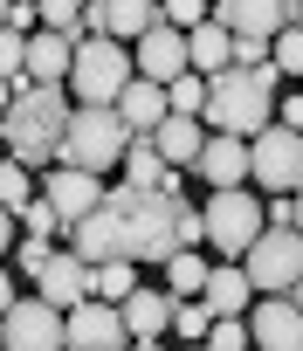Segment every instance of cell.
I'll return each mask as SVG.
<instances>
[{"instance_id":"cell-1","label":"cell","mask_w":303,"mask_h":351,"mask_svg":"<svg viewBox=\"0 0 303 351\" xmlns=\"http://www.w3.org/2000/svg\"><path fill=\"white\" fill-rule=\"evenodd\" d=\"M110 207H117V221H124V255H131V262H173L180 248L207 241V221H200L180 193H159V186H117Z\"/></svg>"},{"instance_id":"cell-2","label":"cell","mask_w":303,"mask_h":351,"mask_svg":"<svg viewBox=\"0 0 303 351\" xmlns=\"http://www.w3.org/2000/svg\"><path fill=\"white\" fill-rule=\"evenodd\" d=\"M62 131H69V97L62 83H35L14 97V110L0 117V138H8V152L21 165H49L62 152Z\"/></svg>"},{"instance_id":"cell-3","label":"cell","mask_w":303,"mask_h":351,"mask_svg":"<svg viewBox=\"0 0 303 351\" xmlns=\"http://www.w3.org/2000/svg\"><path fill=\"white\" fill-rule=\"evenodd\" d=\"M269 97H276V62H262V69H221V76H207L200 124H214L228 138H255V131H269Z\"/></svg>"},{"instance_id":"cell-4","label":"cell","mask_w":303,"mask_h":351,"mask_svg":"<svg viewBox=\"0 0 303 351\" xmlns=\"http://www.w3.org/2000/svg\"><path fill=\"white\" fill-rule=\"evenodd\" d=\"M124 152H131V131H124L117 104H76V110H69V131H62V152H56V165L110 172Z\"/></svg>"},{"instance_id":"cell-5","label":"cell","mask_w":303,"mask_h":351,"mask_svg":"<svg viewBox=\"0 0 303 351\" xmlns=\"http://www.w3.org/2000/svg\"><path fill=\"white\" fill-rule=\"evenodd\" d=\"M131 76H138V56H124V42H110V35H90L76 49V69H69L83 104H117Z\"/></svg>"},{"instance_id":"cell-6","label":"cell","mask_w":303,"mask_h":351,"mask_svg":"<svg viewBox=\"0 0 303 351\" xmlns=\"http://www.w3.org/2000/svg\"><path fill=\"white\" fill-rule=\"evenodd\" d=\"M241 269H248L255 296H282V289H296V282H303V234H296V228H262L255 248L241 255Z\"/></svg>"},{"instance_id":"cell-7","label":"cell","mask_w":303,"mask_h":351,"mask_svg":"<svg viewBox=\"0 0 303 351\" xmlns=\"http://www.w3.org/2000/svg\"><path fill=\"white\" fill-rule=\"evenodd\" d=\"M200 221H207V241H214L228 262H234V255H248V248H255V234L269 228V214H262V207H255V193H241V186H234V193H214V200L200 207Z\"/></svg>"},{"instance_id":"cell-8","label":"cell","mask_w":303,"mask_h":351,"mask_svg":"<svg viewBox=\"0 0 303 351\" xmlns=\"http://www.w3.org/2000/svg\"><path fill=\"white\" fill-rule=\"evenodd\" d=\"M248 165H255V180L269 193H303V131L289 124H269L248 138Z\"/></svg>"},{"instance_id":"cell-9","label":"cell","mask_w":303,"mask_h":351,"mask_svg":"<svg viewBox=\"0 0 303 351\" xmlns=\"http://www.w3.org/2000/svg\"><path fill=\"white\" fill-rule=\"evenodd\" d=\"M0 337H8V351H69V317L42 296L14 303L8 317H0Z\"/></svg>"},{"instance_id":"cell-10","label":"cell","mask_w":303,"mask_h":351,"mask_svg":"<svg viewBox=\"0 0 303 351\" xmlns=\"http://www.w3.org/2000/svg\"><path fill=\"white\" fill-rule=\"evenodd\" d=\"M42 200L62 214V228H76V221H83V214H97L110 193H104V180H97V172H83V165H56L49 180H42Z\"/></svg>"},{"instance_id":"cell-11","label":"cell","mask_w":303,"mask_h":351,"mask_svg":"<svg viewBox=\"0 0 303 351\" xmlns=\"http://www.w3.org/2000/svg\"><path fill=\"white\" fill-rule=\"evenodd\" d=\"M214 21L228 35H255V42H276L289 21H296V0H214Z\"/></svg>"},{"instance_id":"cell-12","label":"cell","mask_w":303,"mask_h":351,"mask_svg":"<svg viewBox=\"0 0 303 351\" xmlns=\"http://www.w3.org/2000/svg\"><path fill=\"white\" fill-rule=\"evenodd\" d=\"M83 28L90 35H110V42H145L152 28H159V8H152V0H90Z\"/></svg>"},{"instance_id":"cell-13","label":"cell","mask_w":303,"mask_h":351,"mask_svg":"<svg viewBox=\"0 0 303 351\" xmlns=\"http://www.w3.org/2000/svg\"><path fill=\"white\" fill-rule=\"evenodd\" d=\"M69 351H124V310L90 296L69 310Z\"/></svg>"},{"instance_id":"cell-14","label":"cell","mask_w":303,"mask_h":351,"mask_svg":"<svg viewBox=\"0 0 303 351\" xmlns=\"http://www.w3.org/2000/svg\"><path fill=\"white\" fill-rule=\"evenodd\" d=\"M131 56H138V76H145V83H180V76L193 69L186 35H180V28H166V21L152 28L145 42H131Z\"/></svg>"},{"instance_id":"cell-15","label":"cell","mask_w":303,"mask_h":351,"mask_svg":"<svg viewBox=\"0 0 303 351\" xmlns=\"http://www.w3.org/2000/svg\"><path fill=\"white\" fill-rule=\"evenodd\" d=\"M42 282V303H56V310H76V303H90L97 296V269L69 248V255H49V269L35 276Z\"/></svg>"},{"instance_id":"cell-16","label":"cell","mask_w":303,"mask_h":351,"mask_svg":"<svg viewBox=\"0 0 303 351\" xmlns=\"http://www.w3.org/2000/svg\"><path fill=\"white\" fill-rule=\"evenodd\" d=\"M69 248H76L90 269H97V262H117V255H124V221H117V207L104 200L97 214H83V221L69 228Z\"/></svg>"},{"instance_id":"cell-17","label":"cell","mask_w":303,"mask_h":351,"mask_svg":"<svg viewBox=\"0 0 303 351\" xmlns=\"http://www.w3.org/2000/svg\"><path fill=\"white\" fill-rule=\"evenodd\" d=\"M193 172H200V180H214V193H234L241 180H255V165H248V138H228V131H214Z\"/></svg>"},{"instance_id":"cell-18","label":"cell","mask_w":303,"mask_h":351,"mask_svg":"<svg viewBox=\"0 0 303 351\" xmlns=\"http://www.w3.org/2000/svg\"><path fill=\"white\" fill-rule=\"evenodd\" d=\"M117 117H124V131L131 138H152L166 117H173V104H166V83H145V76H131L124 83V97H117Z\"/></svg>"},{"instance_id":"cell-19","label":"cell","mask_w":303,"mask_h":351,"mask_svg":"<svg viewBox=\"0 0 303 351\" xmlns=\"http://www.w3.org/2000/svg\"><path fill=\"white\" fill-rule=\"evenodd\" d=\"M248 330H255V351H303V310L289 296H269Z\"/></svg>"},{"instance_id":"cell-20","label":"cell","mask_w":303,"mask_h":351,"mask_svg":"<svg viewBox=\"0 0 303 351\" xmlns=\"http://www.w3.org/2000/svg\"><path fill=\"white\" fill-rule=\"evenodd\" d=\"M207 138H214V131H207L200 117H166L159 131H152V145H159V158H166V165H180V172H186V165H200Z\"/></svg>"},{"instance_id":"cell-21","label":"cell","mask_w":303,"mask_h":351,"mask_svg":"<svg viewBox=\"0 0 303 351\" xmlns=\"http://www.w3.org/2000/svg\"><path fill=\"white\" fill-rule=\"evenodd\" d=\"M76 49H83V42L49 35V28H42V35H28V76H35V83H62V76L76 69Z\"/></svg>"},{"instance_id":"cell-22","label":"cell","mask_w":303,"mask_h":351,"mask_svg":"<svg viewBox=\"0 0 303 351\" xmlns=\"http://www.w3.org/2000/svg\"><path fill=\"white\" fill-rule=\"evenodd\" d=\"M248 296H255V282H248V269H234V262H221V269H207V289H200V303H207L214 317H241V310H248Z\"/></svg>"},{"instance_id":"cell-23","label":"cell","mask_w":303,"mask_h":351,"mask_svg":"<svg viewBox=\"0 0 303 351\" xmlns=\"http://www.w3.org/2000/svg\"><path fill=\"white\" fill-rule=\"evenodd\" d=\"M186 56H193L200 76H221V69H234V35H228L221 21H200V28L186 35Z\"/></svg>"},{"instance_id":"cell-24","label":"cell","mask_w":303,"mask_h":351,"mask_svg":"<svg viewBox=\"0 0 303 351\" xmlns=\"http://www.w3.org/2000/svg\"><path fill=\"white\" fill-rule=\"evenodd\" d=\"M173 324V296H159V289H131L124 296V330L131 337H159Z\"/></svg>"},{"instance_id":"cell-25","label":"cell","mask_w":303,"mask_h":351,"mask_svg":"<svg viewBox=\"0 0 303 351\" xmlns=\"http://www.w3.org/2000/svg\"><path fill=\"white\" fill-rule=\"evenodd\" d=\"M166 158H159V145L152 138H131V152H124V186H166Z\"/></svg>"},{"instance_id":"cell-26","label":"cell","mask_w":303,"mask_h":351,"mask_svg":"<svg viewBox=\"0 0 303 351\" xmlns=\"http://www.w3.org/2000/svg\"><path fill=\"white\" fill-rule=\"evenodd\" d=\"M35 14H42V28H49V35L90 42V28H83V0H35Z\"/></svg>"},{"instance_id":"cell-27","label":"cell","mask_w":303,"mask_h":351,"mask_svg":"<svg viewBox=\"0 0 303 351\" xmlns=\"http://www.w3.org/2000/svg\"><path fill=\"white\" fill-rule=\"evenodd\" d=\"M0 207H35V165H21L14 152H8V165H0Z\"/></svg>"},{"instance_id":"cell-28","label":"cell","mask_w":303,"mask_h":351,"mask_svg":"<svg viewBox=\"0 0 303 351\" xmlns=\"http://www.w3.org/2000/svg\"><path fill=\"white\" fill-rule=\"evenodd\" d=\"M166 104H173V117H200V110H207V76L186 69L180 83H166Z\"/></svg>"},{"instance_id":"cell-29","label":"cell","mask_w":303,"mask_h":351,"mask_svg":"<svg viewBox=\"0 0 303 351\" xmlns=\"http://www.w3.org/2000/svg\"><path fill=\"white\" fill-rule=\"evenodd\" d=\"M166 282H173V296H200V289H207V262H200L193 248H180V255L166 262Z\"/></svg>"},{"instance_id":"cell-30","label":"cell","mask_w":303,"mask_h":351,"mask_svg":"<svg viewBox=\"0 0 303 351\" xmlns=\"http://www.w3.org/2000/svg\"><path fill=\"white\" fill-rule=\"evenodd\" d=\"M138 289V276H131V255H117V262H97V296L104 303H117L124 310V296Z\"/></svg>"},{"instance_id":"cell-31","label":"cell","mask_w":303,"mask_h":351,"mask_svg":"<svg viewBox=\"0 0 303 351\" xmlns=\"http://www.w3.org/2000/svg\"><path fill=\"white\" fill-rule=\"evenodd\" d=\"M173 330H180L186 344H207V330H214V310H207V303H193V296H173Z\"/></svg>"},{"instance_id":"cell-32","label":"cell","mask_w":303,"mask_h":351,"mask_svg":"<svg viewBox=\"0 0 303 351\" xmlns=\"http://www.w3.org/2000/svg\"><path fill=\"white\" fill-rule=\"evenodd\" d=\"M0 76L35 83V76H28V35H14V28H0Z\"/></svg>"},{"instance_id":"cell-33","label":"cell","mask_w":303,"mask_h":351,"mask_svg":"<svg viewBox=\"0 0 303 351\" xmlns=\"http://www.w3.org/2000/svg\"><path fill=\"white\" fill-rule=\"evenodd\" d=\"M255 344V330L241 324V317H214V330H207V351H248Z\"/></svg>"},{"instance_id":"cell-34","label":"cell","mask_w":303,"mask_h":351,"mask_svg":"<svg viewBox=\"0 0 303 351\" xmlns=\"http://www.w3.org/2000/svg\"><path fill=\"white\" fill-rule=\"evenodd\" d=\"M269 62H276V69H289V76H303V28H296V21L269 42Z\"/></svg>"},{"instance_id":"cell-35","label":"cell","mask_w":303,"mask_h":351,"mask_svg":"<svg viewBox=\"0 0 303 351\" xmlns=\"http://www.w3.org/2000/svg\"><path fill=\"white\" fill-rule=\"evenodd\" d=\"M159 21H166V28H180V35H193V28H200V21H214V14H207V0H166Z\"/></svg>"},{"instance_id":"cell-36","label":"cell","mask_w":303,"mask_h":351,"mask_svg":"<svg viewBox=\"0 0 303 351\" xmlns=\"http://www.w3.org/2000/svg\"><path fill=\"white\" fill-rule=\"evenodd\" d=\"M49 255H56V241H49V234H28V241L14 248V262H21L28 276H42V269H49Z\"/></svg>"},{"instance_id":"cell-37","label":"cell","mask_w":303,"mask_h":351,"mask_svg":"<svg viewBox=\"0 0 303 351\" xmlns=\"http://www.w3.org/2000/svg\"><path fill=\"white\" fill-rule=\"evenodd\" d=\"M21 228H28V234H56V228H62V214H56L49 200H35V207H21Z\"/></svg>"},{"instance_id":"cell-38","label":"cell","mask_w":303,"mask_h":351,"mask_svg":"<svg viewBox=\"0 0 303 351\" xmlns=\"http://www.w3.org/2000/svg\"><path fill=\"white\" fill-rule=\"evenodd\" d=\"M269 62V42H255V35H234V69H262Z\"/></svg>"},{"instance_id":"cell-39","label":"cell","mask_w":303,"mask_h":351,"mask_svg":"<svg viewBox=\"0 0 303 351\" xmlns=\"http://www.w3.org/2000/svg\"><path fill=\"white\" fill-rule=\"evenodd\" d=\"M21 90H35V83H14V76H0V117L14 110V97H21Z\"/></svg>"},{"instance_id":"cell-40","label":"cell","mask_w":303,"mask_h":351,"mask_svg":"<svg viewBox=\"0 0 303 351\" xmlns=\"http://www.w3.org/2000/svg\"><path fill=\"white\" fill-rule=\"evenodd\" d=\"M14 221H21L14 207H0V255H8V248H14Z\"/></svg>"},{"instance_id":"cell-41","label":"cell","mask_w":303,"mask_h":351,"mask_svg":"<svg viewBox=\"0 0 303 351\" xmlns=\"http://www.w3.org/2000/svg\"><path fill=\"white\" fill-rule=\"evenodd\" d=\"M282 124H289V131H303V90H296V97L282 104Z\"/></svg>"},{"instance_id":"cell-42","label":"cell","mask_w":303,"mask_h":351,"mask_svg":"<svg viewBox=\"0 0 303 351\" xmlns=\"http://www.w3.org/2000/svg\"><path fill=\"white\" fill-rule=\"evenodd\" d=\"M289 228L303 234V193H289Z\"/></svg>"},{"instance_id":"cell-43","label":"cell","mask_w":303,"mask_h":351,"mask_svg":"<svg viewBox=\"0 0 303 351\" xmlns=\"http://www.w3.org/2000/svg\"><path fill=\"white\" fill-rule=\"evenodd\" d=\"M8 310H14V282H8V276H0V317H8Z\"/></svg>"},{"instance_id":"cell-44","label":"cell","mask_w":303,"mask_h":351,"mask_svg":"<svg viewBox=\"0 0 303 351\" xmlns=\"http://www.w3.org/2000/svg\"><path fill=\"white\" fill-rule=\"evenodd\" d=\"M131 351H166V344L159 337H131Z\"/></svg>"},{"instance_id":"cell-45","label":"cell","mask_w":303,"mask_h":351,"mask_svg":"<svg viewBox=\"0 0 303 351\" xmlns=\"http://www.w3.org/2000/svg\"><path fill=\"white\" fill-rule=\"evenodd\" d=\"M8 14H14V0H0V28H8Z\"/></svg>"},{"instance_id":"cell-46","label":"cell","mask_w":303,"mask_h":351,"mask_svg":"<svg viewBox=\"0 0 303 351\" xmlns=\"http://www.w3.org/2000/svg\"><path fill=\"white\" fill-rule=\"evenodd\" d=\"M289 303H296V310H303V282H296V289H289Z\"/></svg>"},{"instance_id":"cell-47","label":"cell","mask_w":303,"mask_h":351,"mask_svg":"<svg viewBox=\"0 0 303 351\" xmlns=\"http://www.w3.org/2000/svg\"><path fill=\"white\" fill-rule=\"evenodd\" d=\"M296 28H303V0H296Z\"/></svg>"},{"instance_id":"cell-48","label":"cell","mask_w":303,"mask_h":351,"mask_svg":"<svg viewBox=\"0 0 303 351\" xmlns=\"http://www.w3.org/2000/svg\"><path fill=\"white\" fill-rule=\"evenodd\" d=\"M0 351H8V337H0Z\"/></svg>"},{"instance_id":"cell-49","label":"cell","mask_w":303,"mask_h":351,"mask_svg":"<svg viewBox=\"0 0 303 351\" xmlns=\"http://www.w3.org/2000/svg\"><path fill=\"white\" fill-rule=\"evenodd\" d=\"M193 351H207V344H193Z\"/></svg>"}]
</instances>
